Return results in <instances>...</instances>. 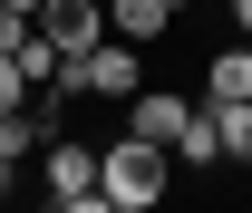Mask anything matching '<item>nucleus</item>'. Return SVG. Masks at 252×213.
Wrapping results in <instances>:
<instances>
[{
	"instance_id": "1",
	"label": "nucleus",
	"mask_w": 252,
	"mask_h": 213,
	"mask_svg": "<svg viewBox=\"0 0 252 213\" xmlns=\"http://www.w3.org/2000/svg\"><path fill=\"white\" fill-rule=\"evenodd\" d=\"M165 184H175V155H165L156 136H117V146H97V194H107V213L165 204Z\"/></svg>"
},
{
	"instance_id": "2",
	"label": "nucleus",
	"mask_w": 252,
	"mask_h": 213,
	"mask_svg": "<svg viewBox=\"0 0 252 213\" xmlns=\"http://www.w3.org/2000/svg\"><path fill=\"white\" fill-rule=\"evenodd\" d=\"M49 204L59 213H107V194H97V146H49Z\"/></svg>"
},
{
	"instance_id": "3",
	"label": "nucleus",
	"mask_w": 252,
	"mask_h": 213,
	"mask_svg": "<svg viewBox=\"0 0 252 213\" xmlns=\"http://www.w3.org/2000/svg\"><path fill=\"white\" fill-rule=\"evenodd\" d=\"M39 39H59V59H88L107 39V0H39Z\"/></svg>"
},
{
	"instance_id": "4",
	"label": "nucleus",
	"mask_w": 252,
	"mask_h": 213,
	"mask_svg": "<svg viewBox=\"0 0 252 213\" xmlns=\"http://www.w3.org/2000/svg\"><path fill=\"white\" fill-rule=\"evenodd\" d=\"M194 117V97H175V88H136L126 97V136H156V146H175V126Z\"/></svg>"
},
{
	"instance_id": "5",
	"label": "nucleus",
	"mask_w": 252,
	"mask_h": 213,
	"mask_svg": "<svg viewBox=\"0 0 252 213\" xmlns=\"http://www.w3.org/2000/svg\"><path fill=\"white\" fill-rule=\"evenodd\" d=\"M175 10H185V0H107V30L146 49V39H165V30H175Z\"/></svg>"
},
{
	"instance_id": "6",
	"label": "nucleus",
	"mask_w": 252,
	"mask_h": 213,
	"mask_svg": "<svg viewBox=\"0 0 252 213\" xmlns=\"http://www.w3.org/2000/svg\"><path fill=\"white\" fill-rule=\"evenodd\" d=\"M165 155H175V165H223V136H214V107H204V97H194V117L175 126V146H165Z\"/></svg>"
},
{
	"instance_id": "7",
	"label": "nucleus",
	"mask_w": 252,
	"mask_h": 213,
	"mask_svg": "<svg viewBox=\"0 0 252 213\" xmlns=\"http://www.w3.org/2000/svg\"><path fill=\"white\" fill-rule=\"evenodd\" d=\"M214 107V136H223V165H252V97H204Z\"/></svg>"
},
{
	"instance_id": "8",
	"label": "nucleus",
	"mask_w": 252,
	"mask_h": 213,
	"mask_svg": "<svg viewBox=\"0 0 252 213\" xmlns=\"http://www.w3.org/2000/svg\"><path fill=\"white\" fill-rule=\"evenodd\" d=\"M204 97H252V39H233V49L204 59Z\"/></svg>"
},
{
	"instance_id": "9",
	"label": "nucleus",
	"mask_w": 252,
	"mask_h": 213,
	"mask_svg": "<svg viewBox=\"0 0 252 213\" xmlns=\"http://www.w3.org/2000/svg\"><path fill=\"white\" fill-rule=\"evenodd\" d=\"M20 39H30V10H10V0H0V59H20Z\"/></svg>"
},
{
	"instance_id": "10",
	"label": "nucleus",
	"mask_w": 252,
	"mask_h": 213,
	"mask_svg": "<svg viewBox=\"0 0 252 213\" xmlns=\"http://www.w3.org/2000/svg\"><path fill=\"white\" fill-rule=\"evenodd\" d=\"M10 107H30V78H20V59H0V117Z\"/></svg>"
},
{
	"instance_id": "11",
	"label": "nucleus",
	"mask_w": 252,
	"mask_h": 213,
	"mask_svg": "<svg viewBox=\"0 0 252 213\" xmlns=\"http://www.w3.org/2000/svg\"><path fill=\"white\" fill-rule=\"evenodd\" d=\"M233 30H243V39H252V0H233Z\"/></svg>"
},
{
	"instance_id": "12",
	"label": "nucleus",
	"mask_w": 252,
	"mask_h": 213,
	"mask_svg": "<svg viewBox=\"0 0 252 213\" xmlns=\"http://www.w3.org/2000/svg\"><path fill=\"white\" fill-rule=\"evenodd\" d=\"M10 10H30V20H39V0H10Z\"/></svg>"
}]
</instances>
